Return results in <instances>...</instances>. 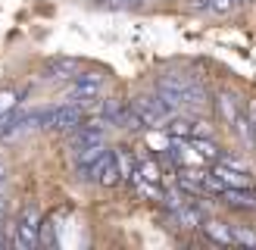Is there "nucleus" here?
<instances>
[{"instance_id": "obj_1", "label": "nucleus", "mask_w": 256, "mask_h": 250, "mask_svg": "<svg viewBox=\"0 0 256 250\" xmlns=\"http://www.w3.org/2000/svg\"><path fill=\"white\" fill-rule=\"evenodd\" d=\"M41 206L38 204H25L19 210V216H16V232H12V241L10 247H16V250H32L41 244Z\"/></svg>"}, {"instance_id": "obj_2", "label": "nucleus", "mask_w": 256, "mask_h": 250, "mask_svg": "<svg viewBox=\"0 0 256 250\" xmlns=\"http://www.w3.org/2000/svg\"><path fill=\"white\" fill-rule=\"evenodd\" d=\"M132 106H134L138 116L147 122V128H156V132L162 128V122L172 116L169 106H166L162 100L156 97V91H153V94H138V97L132 100Z\"/></svg>"}, {"instance_id": "obj_3", "label": "nucleus", "mask_w": 256, "mask_h": 250, "mask_svg": "<svg viewBox=\"0 0 256 250\" xmlns=\"http://www.w3.org/2000/svg\"><path fill=\"white\" fill-rule=\"evenodd\" d=\"M104 82H106V75H100V72H75L69 78V88H66V100L94 97V94H100Z\"/></svg>"}, {"instance_id": "obj_4", "label": "nucleus", "mask_w": 256, "mask_h": 250, "mask_svg": "<svg viewBox=\"0 0 256 250\" xmlns=\"http://www.w3.org/2000/svg\"><path fill=\"white\" fill-rule=\"evenodd\" d=\"M203 238L216 247H234V234H232V222H222V219H203L200 225Z\"/></svg>"}, {"instance_id": "obj_5", "label": "nucleus", "mask_w": 256, "mask_h": 250, "mask_svg": "<svg viewBox=\"0 0 256 250\" xmlns=\"http://www.w3.org/2000/svg\"><path fill=\"white\" fill-rule=\"evenodd\" d=\"M244 100H240L238 94H232V91H219L216 94V110H219V116H222V122L225 125H232L234 128V122H238V116L244 112Z\"/></svg>"}, {"instance_id": "obj_6", "label": "nucleus", "mask_w": 256, "mask_h": 250, "mask_svg": "<svg viewBox=\"0 0 256 250\" xmlns=\"http://www.w3.org/2000/svg\"><path fill=\"white\" fill-rule=\"evenodd\" d=\"M78 69H82L78 60H72V56H54V60L44 62L41 78H50V82H56V78H72Z\"/></svg>"}, {"instance_id": "obj_7", "label": "nucleus", "mask_w": 256, "mask_h": 250, "mask_svg": "<svg viewBox=\"0 0 256 250\" xmlns=\"http://www.w3.org/2000/svg\"><path fill=\"white\" fill-rule=\"evenodd\" d=\"M160 132H162L166 138H184V141H190V138L197 134V122L188 119V116H178V112H175V116H169V119L162 122Z\"/></svg>"}, {"instance_id": "obj_8", "label": "nucleus", "mask_w": 256, "mask_h": 250, "mask_svg": "<svg viewBox=\"0 0 256 250\" xmlns=\"http://www.w3.org/2000/svg\"><path fill=\"white\" fill-rule=\"evenodd\" d=\"M212 172L222 178L225 188H253V172H238V169H232V166H225V162H219Z\"/></svg>"}, {"instance_id": "obj_9", "label": "nucleus", "mask_w": 256, "mask_h": 250, "mask_svg": "<svg viewBox=\"0 0 256 250\" xmlns=\"http://www.w3.org/2000/svg\"><path fill=\"white\" fill-rule=\"evenodd\" d=\"M116 162H119V172H122V182L125 184H134L138 182V156H132L128 147L116 150Z\"/></svg>"}, {"instance_id": "obj_10", "label": "nucleus", "mask_w": 256, "mask_h": 250, "mask_svg": "<svg viewBox=\"0 0 256 250\" xmlns=\"http://www.w3.org/2000/svg\"><path fill=\"white\" fill-rule=\"evenodd\" d=\"M19 100H22V91H16V88H0V119H6L19 106Z\"/></svg>"}, {"instance_id": "obj_11", "label": "nucleus", "mask_w": 256, "mask_h": 250, "mask_svg": "<svg viewBox=\"0 0 256 250\" xmlns=\"http://www.w3.org/2000/svg\"><path fill=\"white\" fill-rule=\"evenodd\" d=\"M190 144L197 147V154H200L203 160H216V162L222 160V147H216V144L210 141V138H203V134H197V138H190Z\"/></svg>"}, {"instance_id": "obj_12", "label": "nucleus", "mask_w": 256, "mask_h": 250, "mask_svg": "<svg viewBox=\"0 0 256 250\" xmlns=\"http://www.w3.org/2000/svg\"><path fill=\"white\" fill-rule=\"evenodd\" d=\"M122 182V172H119V162H116V154H112V160L104 166V172H100V178L97 184H104V188H112V184H119Z\"/></svg>"}, {"instance_id": "obj_13", "label": "nucleus", "mask_w": 256, "mask_h": 250, "mask_svg": "<svg viewBox=\"0 0 256 250\" xmlns=\"http://www.w3.org/2000/svg\"><path fill=\"white\" fill-rule=\"evenodd\" d=\"M56 228H60V225L50 219V216H47V219H41V244H44V247H56V244H60Z\"/></svg>"}, {"instance_id": "obj_14", "label": "nucleus", "mask_w": 256, "mask_h": 250, "mask_svg": "<svg viewBox=\"0 0 256 250\" xmlns=\"http://www.w3.org/2000/svg\"><path fill=\"white\" fill-rule=\"evenodd\" d=\"M232 234H234V247H256V232L247 225H232Z\"/></svg>"}, {"instance_id": "obj_15", "label": "nucleus", "mask_w": 256, "mask_h": 250, "mask_svg": "<svg viewBox=\"0 0 256 250\" xmlns=\"http://www.w3.org/2000/svg\"><path fill=\"white\" fill-rule=\"evenodd\" d=\"M144 0H91V6H97V10H134Z\"/></svg>"}, {"instance_id": "obj_16", "label": "nucleus", "mask_w": 256, "mask_h": 250, "mask_svg": "<svg viewBox=\"0 0 256 250\" xmlns=\"http://www.w3.org/2000/svg\"><path fill=\"white\" fill-rule=\"evenodd\" d=\"M219 162H225V166H232V169H238V172H250V166L240 156H232V154H222V160Z\"/></svg>"}, {"instance_id": "obj_17", "label": "nucleus", "mask_w": 256, "mask_h": 250, "mask_svg": "<svg viewBox=\"0 0 256 250\" xmlns=\"http://www.w3.org/2000/svg\"><path fill=\"white\" fill-rule=\"evenodd\" d=\"M247 119H250V128H253V138H256V100L247 104Z\"/></svg>"}, {"instance_id": "obj_18", "label": "nucleus", "mask_w": 256, "mask_h": 250, "mask_svg": "<svg viewBox=\"0 0 256 250\" xmlns=\"http://www.w3.org/2000/svg\"><path fill=\"white\" fill-rule=\"evenodd\" d=\"M6 219H10V206H6V197L0 194V225H4Z\"/></svg>"}, {"instance_id": "obj_19", "label": "nucleus", "mask_w": 256, "mask_h": 250, "mask_svg": "<svg viewBox=\"0 0 256 250\" xmlns=\"http://www.w3.org/2000/svg\"><path fill=\"white\" fill-rule=\"evenodd\" d=\"M4 182H6V169H4V162H0V188H4Z\"/></svg>"}]
</instances>
